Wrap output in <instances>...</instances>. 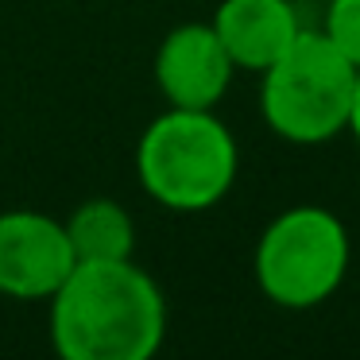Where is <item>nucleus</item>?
Returning <instances> with one entry per match:
<instances>
[{
    "label": "nucleus",
    "mask_w": 360,
    "mask_h": 360,
    "mask_svg": "<svg viewBox=\"0 0 360 360\" xmlns=\"http://www.w3.org/2000/svg\"><path fill=\"white\" fill-rule=\"evenodd\" d=\"M233 58L213 24H179L155 51V89L171 109H217L233 86Z\"/></svg>",
    "instance_id": "423d86ee"
},
{
    "label": "nucleus",
    "mask_w": 360,
    "mask_h": 360,
    "mask_svg": "<svg viewBox=\"0 0 360 360\" xmlns=\"http://www.w3.org/2000/svg\"><path fill=\"white\" fill-rule=\"evenodd\" d=\"M210 24L236 70L256 74H264L302 32L290 0H221Z\"/></svg>",
    "instance_id": "0eeeda50"
},
{
    "label": "nucleus",
    "mask_w": 360,
    "mask_h": 360,
    "mask_svg": "<svg viewBox=\"0 0 360 360\" xmlns=\"http://www.w3.org/2000/svg\"><path fill=\"white\" fill-rule=\"evenodd\" d=\"M349 229L326 205H290L267 221L256 240V283L279 310H314L349 275Z\"/></svg>",
    "instance_id": "20e7f679"
},
{
    "label": "nucleus",
    "mask_w": 360,
    "mask_h": 360,
    "mask_svg": "<svg viewBox=\"0 0 360 360\" xmlns=\"http://www.w3.org/2000/svg\"><path fill=\"white\" fill-rule=\"evenodd\" d=\"M345 132H352V140H356L360 148V78H356V94H352V109H349V128Z\"/></svg>",
    "instance_id": "9d476101"
},
{
    "label": "nucleus",
    "mask_w": 360,
    "mask_h": 360,
    "mask_svg": "<svg viewBox=\"0 0 360 360\" xmlns=\"http://www.w3.org/2000/svg\"><path fill=\"white\" fill-rule=\"evenodd\" d=\"M66 225L39 210L0 213V295L16 302H47L74 271Z\"/></svg>",
    "instance_id": "39448f33"
},
{
    "label": "nucleus",
    "mask_w": 360,
    "mask_h": 360,
    "mask_svg": "<svg viewBox=\"0 0 360 360\" xmlns=\"http://www.w3.org/2000/svg\"><path fill=\"white\" fill-rule=\"evenodd\" d=\"M240 171V148L213 109L159 112L136 143L143 194L171 213H205L225 202Z\"/></svg>",
    "instance_id": "f03ea898"
},
{
    "label": "nucleus",
    "mask_w": 360,
    "mask_h": 360,
    "mask_svg": "<svg viewBox=\"0 0 360 360\" xmlns=\"http://www.w3.org/2000/svg\"><path fill=\"white\" fill-rule=\"evenodd\" d=\"M259 78V112L279 140L318 148L349 128L360 70L326 32L302 27Z\"/></svg>",
    "instance_id": "7ed1b4c3"
},
{
    "label": "nucleus",
    "mask_w": 360,
    "mask_h": 360,
    "mask_svg": "<svg viewBox=\"0 0 360 360\" xmlns=\"http://www.w3.org/2000/svg\"><path fill=\"white\" fill-rule=\"evenodd\" d=\"M74 259H128L136 252V225L112 198H89L63 221Z\"/></svg>",
    "instance_id": "6e6552de"
},
{
    "label": "nucleus",
    "mask_w": 360,
    "mask_h": 360,
    "mask_svg": "<svg viewBox=\"0 0 360 360\" xmlns=\"http://www.w3.org/2000/svg\"><path fill=\"white\" fill-rule=\"evenodd\" d=\"M47 302L63 360H148L167 337V298L132 256L78 259Z\"/></svg>",
    "instance_id": "f257e3e1"
},
{
    "label": "nucleus",
    "mask_w": 360,
    "mask_h": 360,
    "mask_svg": "<svg viewBox=\"0 0 360 360\" xmlns=\"http://www.w3.org/2000/svg\"><path fill=\"white\" fill-rule=\"evenodd\" d=\"M321 32L341 47V55L360 70V0H329Z\"/></svg>",
    "instance_id": "1a4fd4ad"
}]
</instances>
